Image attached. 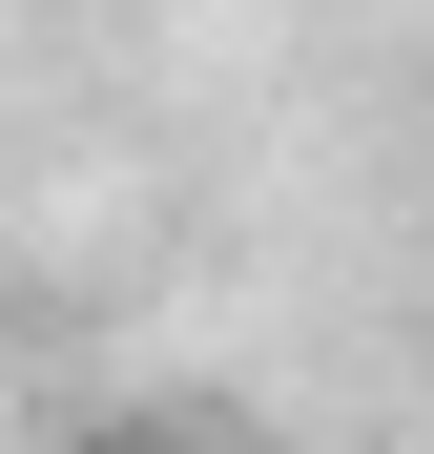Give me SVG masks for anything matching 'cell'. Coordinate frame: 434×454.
Returning <instances> with one entry per match:
<instances>
[{"label": "cell", "instance_id": "1", "mask_svg": "<svg viewBox=\"0 0 434 454\" xmlns=\"http://www.w3.org/2000/svg\"><path fill=\"white\" fill-rule=\"evenodd\" d=\"M83 454H207V434H166V413H104V434H83Z\"/></svg>", "mask_w": 434, "mask_h": 454}]
</instances>
